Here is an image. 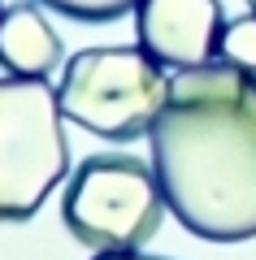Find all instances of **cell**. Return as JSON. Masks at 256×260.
Here are the masks:
<instances>
[{
  "label": "cell",
  "instance_id": "52a82bcc",
  "mask_svg": "<svg viewBox=\"0 0 256 260\" xmlns=\"http://www.w3.org/2000/svg\"><path fill=\"white\" fill-rule=\"evenodd\" d=\"M39 5L61 13V18L87 22V26H104V22H118L139 9V0H39Z\"/></svg>",
  "mask_w": 256,
  "mask_h": 260
},
{
  "label": "cell",
  "instance_id": "7a4b0ae2",
  "mask_svg": "<svg viewBox=\"0 0 256 260\" xmlns=\"http://www.w3.org/2000/svg\"><path fill=\"white\" fill-rule=\"evenodd\" d=\"M65 121L113 143L144 139L156 126L169 78L144 48H82L61 65L56 87Z\"/></svg>",
  "mask_w": 256,
  "mask_h": 260
},
{
  "label": "cell",
  "instance_id": "8992f818",
  "mask_svg": "<svg viewBox=\"0 0 256 260\" xmlns=\"http://www.w3.org/2000/svg\"><path fill=\"white\" fill-rule=\"evenodd\" d=\"M0 65L18 78H48L56 65H65V44L39 5L22 0L0 13Z\"/></svg>",
  "mask_w": 256,
  "mask_h": 260
},
{
  "label": "cell",
  "instance_id": "30bf717a",
  "mask_svg": "<svg viewBox=\"0 0 256 260\" xmlns=\"http://www.w3.org/2000/svg\"><path fill=\"white\" fill-rule=\"evenodd\" d=\"M247 5H252V9H256V0H247Z\"/></svg>",
  "mask_w": 256,
  "mask_h": 260
},
{
  "label": "cell",
  "instance_id": "ba28073f",
  "mask_svg": "<svg viewBox=\"0 0 256 260\" xmlns=\"http://www.w3.org/2000/svg\"><path fill=\"white\" fill-rule=\"evenodd\" d=\"M221 61L256 74V9L226 22V30H221Z\"/></svg>",
  "mask_w": 256,
  "mask_h": 260
},
{
  "label": "cell",
  "instance_id": "8fae6325",
  "mask_svg": "<svg viewBox=\"0 0 256 260\" xmlns=\"http://www.w3.org/2000/svg\"><path fill=\"white\" fill-rule=\"evenodd\" d=\"M0 13H5V9H0Z\"/></svg>",
  "mask_w": 256,
  "mask_h": 260
},
{
  "label": "cell",
  "instance_id": "277c9868",
  "mask_svg": "<svg viewBox=\"0 0 256 260\" xmlns=\"http://www.w3.org/2000/svg\"><path fill=\"white\" fill-rule=\"evenodd\" d=\"M65 113L44 78H0V221H31L70 174Z\"/></svg>",
  "mask_w": 256,
  "mask_h": 260
},
{
  "label": "cell",
  "instance_id": "9c48e42d",
  "mask_svg": "<svg viewBox=\"0 0 256 260\" xmlns=\"http://www.w3.org/2000/svg\"><path fill=\"white\" fill-rule=\"evenodd\" d=\"M92 260H165V256H148V251H96Z\"/></svg>",
  "mask_w": 256,
  "mask_h": 260
},
{
  "label": "cell",
  "instance_id": "5b68a950",
  "mask_svg": "<svg viewBox=\"0 0 256 260\" xmlns=\"http://www.w3.org/2000/svg\"><path fill=\"white\" fill-rule=\"evenodd\" d=\"M226 22L221 0H139L135 35L156 65L183 74L221 56Z\"/></svg>",
  "mask_w": 256,
  "mask_h": 260
},
{
  "label": "cell",
  "instance_id": "6da1fadb",
  "mask_svg": "<svg viewBox=\"0 0 256 260\" xmlns=\"http://www.w3.org/2000/svg\"><path fill=\"white\" fill-rule=\"evenodd\" d=\"M148 148L183 230L209 243L256 239V74L221 56L174 74Z\"/></svg>",
  "mask_w": 256,
  "mask_h": 260
},
{
  "label": "cell",
  "instance_id": "3957f363",
  "mask_svg": "<svg viewBox=\"0 0 256 260\" xmlns=\"http://www.w3.org/2000/svg\"><path fill=\"white\" fill-rule=\"evenodd\" d=\"M165 191L152 165L122 152H96L74 165L61 195V221L92 251H144L161 230Z\"/></svg>",
  "mask_w": 256,
  "mask_h": 260
}]
</instances>
